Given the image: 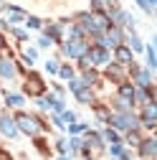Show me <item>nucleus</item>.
I'll return each instance as SVG.
<instances>
[{
  "instance_id": "9d476101",
  "label": "nucleus",
  "mask_w": 157,
  "mask_h": 160,
  "mask_svg": "<svg viewBox=\"0 0 157 160\" xmlns=\"http://www.w3.org/2000/svg\"><path fill=\"white\" fill-rule=\"evenodd\" d=\"M119 94H122V99H132V97H134V89H132V87H127V84H124V87H122V89H119Z\"/></svg>"
},
{
  "instance_id": "0eeeda50",
  "label": "nucleus",
  "mask_w": 157,
  "mask_h": 160,
  "mask_svg": "<svg viewBox=\"0 0 157 160\" xmlns=\"http://www.w3.org/2000/svg\"><path fill=\"white\" fill-rule=\"evenodd\" d=\"M0 74H3V76H15V66L8 61V58H5V61H0Z\"/></svg>"
},
{
  "instance_id": "f03ea898",
  "label": "nucleus",
  "mask_w": 157,
  "mask_h": 160,
  "mask_svg": "<svg viewBox=\"0 0 157 160\" xmlns=\"http://www.w3.org/2000/svg\"><path fill=\"white\" fill-rule=\"evenodd\" d=\"M0 127H3V135H8V137H15V125H13V119L10 117H0Z\"/></svg>"
},
{
  "instance_id": "7ed1b4c3",
  "label": "nucleus",
  "mask_w": 157,
  "mask_h": 160,
  "mask_svg": "<svg viewBox=\"0 0 157 160\" xmlns=\"http://www.w3.org/2000/svg\"><path fill=\"white\" fill-rule=\"evenodd\" d=\"M26 92H31V94H41V92H43L41 79H38V76H31V79H28V84H26Z\"/></svg>"
},
{
  "instance_id": "ddd939ff",
  "label": "nucleus",
  "mask_w": 157,
  "mask_h": 160,
  "mask_svg": "<svg viewBox=\"0 0 157 160\" xmlns=\"http://www.w3.org/2000/svg\"><path fill=\"white\" fill-rule=\"evenodd\" d=\"M71 74H74V71H71L69 66H64V69H61V76H64V79H71Z\"/></svg>"
},
{
  "instance_id": "9b49d317",
  "label": "nucleus",
  "mask_w": 157,
  "mask_h": 160,
  "mask_svg": "<svg viewBox=\"0 0 157 160\" xmlns=\"http://www.w3.org/2000/svg\"><path fill=\"white\" fill-rule=\"evenodd\" d=\"M109 41H112V43H119V41H122L119 31H109Z\"/></svg>"
},
{
  "instance_id": "4468645a",
  "label": "nucleus",
  "mask_w": 157,
  "mask_h": 160,
  "mask_svg": "<svg viewBox=\"0 0 157 160\" xmlns=\"http://www.w3.org/2000/svg\"><path fill=\"white\" fill-rule=\"evenodd\" d=\"M0 160H10V155H8L5 150H0Z\"/></svg>"
},
{
  "instance_id": "39448f33",
  "label": "nucleus",
  "mask_w": 157,
  "mask_h": 160,
  "mask_svg": "<svg viewBox=\"0 0 157 160\" xmlns=\"http://www.w3.org/2000/svg\"><path fill=\"white\" fill-rule=\"evenodd\" d=\"M84 51H86V48H84L81 41H74V43L66 46V53H69V56H84Z\"/></svg>"
},
{
  "instance_id": "f257e3e1",
  "label": "nucleus",
  "mask_w": 157,
  "mask_h": 160,
  "mask_svg": "<svg viewBox=\"0 0 157 160\" xmlns=\"http://www.w3.org/2000/svg\"><path fill=\"white\" fill-rule=\"evenodd\" d=\"M15 125L21 127L23 132H28V135H36L38 130H41V125H38V119H33V117H28V114H15Z\"/></svg>"
},
{
  "instance_id": "6e6552de",
  "label": "nucleus",
  "mask_w": 157,
  "mask_h": 160,
  "mask_svg": "<svg viewBox=\"0 0 157 160\" xmlns=\"http://www.w3.org/2000/svg\"><path fill=\"white\" fill-rule=\"evenodd\" d=\"M117 58H119L122 64H129V61H132V53H129V48L119 46V48H117Z\"/></svg>"
},
{
  "instance_id": "1a4fd4ad",
  "label": "nucleus",
  "mask_w": 157,
  "mask_h": 160,
  "mask_svg": "<svg viewBox=\"0 0 157 160\" xmlns=\"http://www.w3.org/2000/svg\"><path fill=\"white\" fill-rule=\"evenodd\" d=\"M76 97L81 99V102H91V92L84 89V87H81V89H76Z\"/></svg>"
},
{
  "instance_id": "2eb2a0df",
  "label": "nucleus",
  "mask_w": 157,
  "mask_h": 160,
  "mask_svg": "<svg viewBox=\"0 0 157 160\" xmlns=\"http://www.w3.org/2000/svg\"><path fill=\"white\" fill-rule=\"evenodd\" d=\"M0 48H3V36H0Z\"/></svg>"
},
{
  "instance_id": "20e7f679",
  "label": "nucleus",
  "mask_w": 157,
  "mask_h": 160,
  "mask_svg": "<svg viewBox=\"0 0 157 160\" xmlns=\"http://www.w3.org/2000/svg\"><path fill=\"white\" fill-rule=\"evenodd\" d=\"M91 64H104L107 61V51L102 48V46H96V48H91Z\"/></svg>"
},
{
  "instance_id": "f8f14e48",
  "label": "nucleus",
  "mask_w": 157,
  "mask_h": 160,
  "mask_svg": "<svg viewBox=\"0 0 157 160\" xmlns=\"http://www.w3.org/2000/svg\"><path fill=\"white\" fill-rule=\"evenodd\" d=\"M21 102H23V99H21V97H15V94L8 97V104H21Z\"/></svg>"
},
{
  "instance_id": "423d86ee",
  "label": "nucleus",
  "mask_w": 157,
  "mask_h": 160,
  "mask_svg": "<svg viewBox=\"0 0 157 160\" xmlns=\"http://www.w3.org/2000/svg\"><path fill=\"white\" fill-rule=\"evenodd\" d=\"M140 150H142V155H145V158H152V155H155V150H157V142H155V140H145Z\"/></svg>"
}]
</instances>
